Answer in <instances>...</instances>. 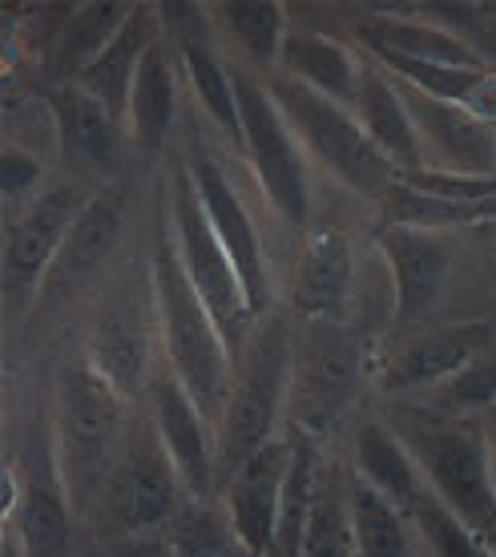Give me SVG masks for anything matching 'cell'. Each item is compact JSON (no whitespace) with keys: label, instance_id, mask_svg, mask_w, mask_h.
Segmentation results:
<instances>
[{"label":"cell","instance_id":"cell-1","mask_svg":"<svg viewBox=\"0 0 496 557\" xmlns=\"http://www.w3.org/2000/svg\"><path fill=\"white\" fill-rule=\"evenodd\" d=\"M150 292L165 368L182 380V388L190 392L194 405L207 412L210 424H222L231 384H235V356L226 348L207 304L190 287L178 251H174V238L165 231H158V243H153L150 255Z\"/></svg>","mask_w":496,"mask_h":557},{"label":"cell","instance_id":"cell-2","mask_svg":"<svg viewBox=\"0 0 496 557\" xmlns=\"http://www.w3.org/2000/svg\"><path fill=\"white\" fill-rule=\"evenodd\" d=\"M392 432L416 457L424 485L452 509L488 549H496V485L484 432L441 408H396Z\"/></svg>","mask_w":496,"mask_h":557},{"label":"cell","instance_id":"cell-3","mask_svg":"<svg viewBox=\"0 0 496 557\" xmlns=\"http://www.w3.org/2000/svg\"><path fill=\"white\" fill-rule=\"evenodd\" d=\"M125 396L94 363L73 360L57 376L53 465L73 509H89L113 473V453L122 441Z\"/></svg>","mask_w":496,"mask_h":557},{"label":"cell","instance_id":"cell-4","mask_svg":"<svg viewBox=\"0 0 496 557\" xmlns=\"http://www.w3.org/2000/svg\"><path fill=\"white\" fill-rule=\"evenodd\" d=\"M262 85L283 110L299 146L315 158L319 166L331 170L335 178L344 182L347 190H356L368 202H380L387 195V186L400 178V170L375 150V141L363 134V126H359L356 113L347 106L323 98V94L307 89L303 82H295V77L278 70L266 73Z\"/></svg>","mask_w":496,"mask_h":557},{"label":"cell","instance_id":"cell-5","mask_svg":"<svg viewBox=\"0 0 496 557\" xmlns=\"http://www.w3.org/2000/svg\"><path fill=\"white\" fill-rule=\"evenodd\" d=\"M295 376V339L287 320H271L250 344L247 363L231 384V400L219 424V476L222 485L247 465L259 448L278 436V417L287 412Z\"/></svg>","mask_w":496,"mask_h":557},{"label":"cell","instance_id":"cell-6","mask_svg":"<svg viewBox=\"0 0 496 557\" xmlns=\"http://www.w3.org/2000/svg\"><path fill=\"white\" fill-rule=\"evenodd\" d=\"M372 376V348L347 323H311L303 348H295L287 420L295 432L323 441L363 392Z\"/></svg>","mask_w":496,"mask_h":557},{"label":"cell","instance_id":"cell-7","mask_svg":"<svg viewBox=\"0 0 496 557\" xmlns=\"http://www.w3.org/2000/svg\"><path fill=\"white\" fill-rule=\"evenodd\" d=\"M170 238H174V251H178L190 287L214 315L231 356H238V348L247 344L250 323H255V311L247 304V292H243L235 263L226 259V251H222L214 231H210L202 198L194 190L190 166H178L174 178H170Z\"/></svg>","mask_w":496,"mask_h":557},{"label":"cell","instance_id":"cell-8","mask_svg":"<svg viewBox=\"0 0 496 557\" xmlns=\"http://www.w3.org/2000/svg\"><path fill=\"white\" fill-rule=\"evenodd\" d=\"M231 82L243 113V158L259 178L262 195L287 226H307L311 219V182L303 166V146L290 134L287 117L266 94V85L243 65H231Z\"/></svg>","mask_w":496,"mask_h":557},{"label":"cell","instance_id":"cell-9","mask_svg":"<svg viewBox=\"0 0 496 557\" xmlns=\"http://www.w3.org/2000/svg\"><path fill=\"white\" fill-rule=\"evenodd\" d=\"M89 198L77 186H49L25 210H16L4 235V295L13 307L41 299V287L65 247Z\"/></svg>","mask_w":496,"mask_h":557},{"label":"cell","instance_id":"cell-10","mask_svg":"<svg viewBox=\"0 0 496 557\" xmlns=\"http://www.w3.org/2000/svg\"><path fill=\"white\" fill-rule=\"evenodd\" d=\"M186 497L190 493L182 485L174 460L165 457L158 432H150L141 445L125 448L106 481V509L125 537L165 533L186 509Z\"/></svg>","mask_w":496,"mask_h":557},{"label":"cell","instance_id":"cell-11","mask_svg":"<svg viewBox=\"0 0 496 557\" xmlns=\"http://www.w3.org/2000/svg\"><path fill=\"white\" fill-rule=\"evenodd\" d=\"M146 392H150L153 432L162 441L165 457L174 460L190 502L210 505L219 485V432L210 429V417L194 405V396L182 388V380L170 368H162Z\"/></svg>","mask_w":496,"mask_h":557},{"label":"cell","instance_id":"cell-12","mask_svg":"<svg viewBox=\"0 0 496 557\" xmlns=\"http://www.w3.org/2000/svg\"><path fill=\"white\" fill-rule=\"evenodd\" d=\"M190 178H194L198 198H202L210 231H214L219 247L226 251V259L235 263L238 278H243V292H247V304H250V311H255V320H262V315L271 311V267H266L262 238H259V231H255V219H250L247 202L238 198V190L231 186V178L222 174V166L214 158H194Z\"/></svg>","mask_w":496,"mask_h":557},{"label":"cell","instance_id":"cell-13","mask_svg":"<svg viewBox=\"0 0 496 557\" xmlns=\"http://www.w3.org/2000/svg\"><path fill=\"white\" fill-rule=\"evenodd\" d=\"M375 247L384 255L392 292H396V327H412L441 304L448 275H452L456 251L448 235L420 231V226H380Z\"/></svg>","mask_w":496,"mask_h":557},{"label":"cell","instance_id":"cell-14","mask_svg":"<svg viewBox=\"0 0 496 557\" xmlns=\"http://www.w3.org/2000/svg\"><path fill=\"white\" fill-rule=\"evenodd\" d=\"M290 457H295V436L278 432L271 445L259 448L222 485V505H226V517H231V530H235L238 545L247 549V557H271Z\"/></svg>","mask_w":496,"mask_h":557},{"label":"cell","instance_id":"cell-15","mask_svg":"<svg viewBox=\"0 0 496 557\" xmlns=\"http://www.w3.org/2000/svg\"><path fill=\"white\" fill-rule=\"evenodd\" d=\"M356 37L368 57H400L424 65H460V70H488V57L448 25L424 21L412 4H375L356 21Z\"/></svg>","mask_w":496,"mask_h":557},{"label":"cell","instance_id":"cell-16","mask_svg":"<svg viewBox=\"0 0 496 557\" xmlns=\"http://www.w3.org/2000/svg\"><path fill=\"white\" fill-rule=\"evenodd\" d=\"M400 85V82H396ZM408 113L424 146V170L444 174H496V129L472 117L464 106L436 101L400 85Z\"/></svg>","mask_w":496,"mask_h":557},{"label":"cell","instance_id":"cell-17","mask_svg":"<svg viewBox=\"0 0 496 557\" xmlns=\"http://www.w3.org/2000/svg\"><path fill=\"white\" fill-rule=\"evenodd\" d=\"M290 304L311 323H347L356 304V247L344 231H311L295 259Z\"/></svg>","mask_w":496,"mask_h":557},{"label":"cell","instance_id":"cell-18","mask_svg":"<svg viewBox=\"0 0 496 557\" xmlns=\"http://www.w3.org/2000/svg\"><path fill=\"white\" fill-rule=\"evenodd\" d=\"M122 235H125V190L122 186H106L77 214V223H73L65 247L57 255V263L49 271V278H45L37 304H57L65 295L82 292L85 283L113 259Z\"/></svg>","mask_w":496,"mask_h":557},{"label":"cell","instance_id":"cell-19","mask_svg":"<svg viewBox=\"0 0 496 557\" xmlns=\"http://www.w3.org/2000/svg\"><path fill=\"white\" fill-rule=\"evenodd\" d=\"M488 335H493V327L484 320L416 335V339H408L404 348H396L384 360V368H380V388L387 396L441 388L456 372H464L472 360H481V348L488 344Z\"/></svg>","mask_w":496,"mask_h":557},{"label":"cell","instance_id":"cell-20","mask_svg":"<svg viewBox=\"0 0 496 557\" xmlns=\"http://www.w3.org/2000/svg\"><path fill=\"white\" fill-rule=\"evenodd\" d=\"M41 101L45 113H49V126H53L57 150L65 153L73 166H85L94 174H113L117 170L122 146L129 134L101 101L89 98L77 82L53 85Z\"/></svg>","mask_w":496,"mask_h":557},{"label":"cell","instance_id":"cell-21","mask_svg":"<svg viewBox=\"0 0 496 557\" xmlns=\"http://www.w3.org/2000/svg\"><path fill=\"white\" fill-rule=\"evenodd\" d=\"M351 113H356V122L363 126V134L375 141V150L384 153L400 174L424 170V146H420L416 122L412 113H408V101H404L396 77L384 65H375L372 57L363 61Z\"/></svg>","mask_w":496,"mask_h":557},{"label":"cell","instance_id":"cell-22","mask_svg":"<svg viewBox=\"0 0 496 557\" xmlns=\"http://www.w3.org/2000/svg\"><path fill=\"white\" fill-rule=\"evenodd\" d=\"M162 16L153 4H138L134 16L125 21V28L110 41V49L97 57L94 65L77 77L89 98H97L106 110L117 117V122H129V98H134V82H138L141 73V61L150 53L153 45L162 41ZM129 134V129H125Z\"/></svg>","mask_w":496,"mask_h":557},{"label":"cell","instance_id":"cell-23","mask_svg":"<svg viewBox=\"0 0 496 557\" xmlns=\"http://www.w3.org/2000/svg\"><path fill=\"white\" fill-rule=\"evenodd\" d=\"M178 49L170 37L153 45L146 61H141V73L134 82V98H129V141H138V150L146 158L162 153L165 138H170V126H174V113H178Z\"/></svg>","mask_w":496,"mask_h":557},{"label":"cell","instance_id":"cell-24","mask_svg":"<svg viewBox=\"0 0 496 557\" xmlns=\"http://www.w3.org/2000/svg\"><path fill=\"white\" fill-rule=\"evenodd\" d=\"M278 73H287L295 82H303L307 89H315L323 98L339 101V106H356L359 94V73H363V61H359L344 41H335L327 33H315V28H290L287 45H283V61H278Z\"/></svg>","mask_w":496,"mask_h":557},{"label":"cell","instance_id":"cell-25","mask_svg":"<svg viewBox=\"0 0 496 557\" xmlns=\"http://www.w3.org/2000/svg\"><path fill=\"white\" fill-rule=\"evenodd\" d=\"M356 473H359V481H368L380 497H387V502L396 505L400 513H412V505L420 502V493L427 488L416 457L384 420H363V424H359Z\"/></svg>","mask_w":496,"mask_h":557},{"label":"cell","instance_id":"cell-26","mask_svg":"<svg viewBox=\"0 0 496 557\" xmlns=\"http://www.w3.org/2000/svg\"><path fill=\"white\" fill-rule=\"evenodd\" d=\"M134 9L138 4H125V0H85V4H73V16L65 21L53 53H49V73L57 77L53 85L77 82L97 57L110 49V41L125 28Z\"/></svg>","mask_w":496,"mask_h":557},{"label":"cell","instance_id":"cell-27","mask_svg":"<svg viewBox=\"0 0 496 557\" xmlns=\"http://www.w3.org/2000/svg\"><path fill=\"white\" fill-rule=\"evenodd\" d=\"M85 360L94 372L110 380L122 396H134L138 388H150V335L129 315H110L101 320L85 344Z\"/></svg>","mask_w":496,"mask_h":557},{"label":"cell","instance_id":"cell-28","mask_svg":"<svg viewBox=\"0 0 496 557\" xmlns=\"http://www.w3.org/2000/svg\"><path fill=\"white\" fill-rule=\"evenodd\" d=\"M287 432L295 436V457H290L287 485H283V505H278L271 557H299L307 521H311V509H315V497H319V481H323V465H327L315 436L295 432V429H287Z\"/></svg>","mask_w":496,"mask_h":557},{"label":"cell","instance_id":"cell-29","mask_svg":"<svg viewBox=\"0 0 496 557\" xmlns=\"http://www.w3.org/2000/svg\"><path fill=\"white\" fill-rule=\"evenodd\" d=\"M210 13L219 16V28L235 41V49L262 73H275L287 45V9L278 0H226Z\"/></svg>","mask_w":496,"mask_h":557},{"label":"cell","instance_id":"cell-30","mask_svg":"<svg viewBox=\"0 0 496 557\" xmlns=\"http://www.w3.org/2000/svg\"><path fill=\"white\" fill-rule=\"evenodd\" d=\"M182 61V73L190 82L194 98L202 101V110L210 113V122L231 138L238 153H243V113H238V94L235 82H231V65L219 61V53L210 49L207 37H186V41H174Z\"/></svg>","mask_w":496,"mask_h":557},{"label":"cell","instance_id":"cell-31","mask_svg":"<svg viewBox=\"0 0 496 557\" xmlns=\"http://www.w3.org/2000/svg\"><path fill=\"white\" fill-rule=\"evenodd\" d=\"M73 505L61 488V476H28L25 502L16 513V533L25 557H70Z\"/></svg>","mask_w":496,"mask_h":557},{"label":"cell","instance_id":"cell-32","mask_svg":"<svg viewBox=\"0 0 496 557\" xmlns=\"http://www.w3.org/2000/svg\"><path fill=\"white\" fill-rule=\"evenodd\" d=\"M347 509L359 557H412L408 513L380 497L368 481H359V473H347Z\"/></svg>","mask_w":496,"mask_h":557},{"label":"cell","instance_id":"cell-33","mask_svg":"<svg viewBox=\"0 0 496 557\" xmlns=\"http://www.w3.org/2000/svg\"><path fill=\"white\" fill-rule=\"evenodd\" d=\"M380 207V226H420V231H452V226H481L496 223V202L481 207H456L444 198L420 195L404 178L387 186V195L375 202Z\"/></svg>","mask_w":496,"mask_h":557},{"label":"cell","instance_id":"cell-34","mask_svg":"<svg viewBox=\"0 0 496 557\" xmlns=\"http://www.w3.org/2000/svg\"><path fill=\"white\" fill-rule=\"evenodd\" d=\"M299 557H359L351 509H347V476L331 460L323 465V481H319V497L311 521H307Z\"/></svg>","mask_w":496,"mask_h":557},{"label":"cell","instance_id":"cell-35","mask_svg":"<svg viewBox=\"0 0 496 557\" xmlns=\"http://www.w3.org/2000/svg\"><path fill=\"white\" fill-rule=\"evenodd\" d=\"M416 521V530L424 533L427 549H432V557H496L488 545L476 537V533L460 521V517L448 509V505L432 493V488H424L420 493V502L412 505V513H408Z\"/></svg>","mask_w":496,"mask_h":557},{"label":"cell","instance_id":"cell-36","mask_svg":"<svg viewBox=\"0 0 496 557\" xmlns=\"http://www.w3.org/2000/svg\"><path fill=\"white\" fill-rule=\"evenodd\" d=\"M412 190L456 207H481V202H496V174H444V170H416V174H400Z\"/></svg>","mask_w":496,"mask_h":557},{"label":"cell","instance_id":"cell-37","mask_svg":"<svg viewBox=\"0 0 496 557\" xmlns=\"http://www.w3.org/2000/svg\"><path fill=\"white\" fill-rule=\"evenodd\" d=\"M436 405L441 412H481L496 408V363L472 360L464 372H456L448 384L436 388Z\"/></svg>","mask_w":496,"mask_h":557},{"label":"cell","instance_id":"cell-38","mask_svg":"<svg viewBox=\"0 0 496 557\" xmlns=\"http://www.w3.org/2000/svg\"><path fill=\"white\" fill-rule=\"evenodd\" d=\"M45 182V166L33 158V153H25L21 146H9L4 150V166H0V195H4V202L16 210H25L33 198L41 195L37 186Z\"/></svg>","mask_w":496,"mask_h":557},{"label":"cell","instance_id":"cell-39","mask_svg":"<svg viewBox=\"0 0 496 557\" xmlns=\"http://www.w3.org/2000/svg\"><path fill=\"white\" fill-rule=\"evenodd\" d=\"M113 557H178V549L165 533H150V537H122L113 545Z\"/></svg>","mask_w":496,"mask_h":557},{"label":"cell","instance_id":"cell-40","mask_svg":"<svg viewBox=\"0 0 496 557\" xmlns=\"http://www.w3.org/2000/svg\"><path fill=\"white\" fill-rule=\"evenodd\" d=\"M21 502H25V476H21L16 465H4V473H0V517L16 521Z\"/></svg>","mask_w":496,"mask_h":557},{"label":"cell","instance_id":"cell-41","mask_svg":"<svg viewBox=\"0 0 496 557\" xmlns=\"http://www.w3.org/2000/svg\"><path fill=\"white\" fill-rule=\"evenodd\" d=\"M488 432H493V485H496V408H493V420H488Z\"/></svg>","mask_w":496,"mask_h":557},{"label":"cell","instance_id":"cell-42","mask_svg":"<svg viewBox=\"0 0 496 557\" xmlns=\"http://www.w3.org/2000/svg\"><path fill=\"white\" fill-rule=\"evenodd\" d=\"M481 16H496V4H481Z\"/></svg>","mask_w":496,"mask_h":557},{"label":"cell","instance_id":"cell-43","mask_svg":"<svg viewBox=\"0 0 496 557\" xmlns=\"http://www.w3.org/2000/svg\"><path fill=\"white\" fill-rule=\"evenodd\" d=\"M493 243H496V238H493Z\"/></svg>","mask_w":496,"mask_h":557}]
</instances>
